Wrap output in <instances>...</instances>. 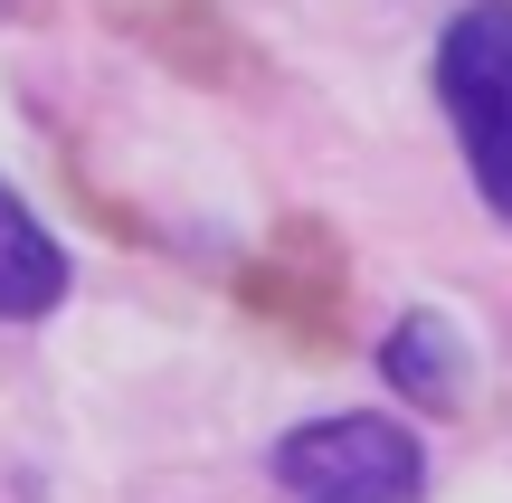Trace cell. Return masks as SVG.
Segmentation results:
<instances>
[{
    "mask_svg": "<svg viewBox=\"0 0 512 503\" xmlns=\"http://www.w3.org/2000/svg\"><path fill=\"white\" fill-rule=\"evenodd\" d=\"M437 95L456 114V143L475 190L512 219V0H465L437 38Z\"/></svg>",
    "mask_w": 512,
    "mask_h": 503,
    "instance_id": "cell-1",
    "label": "cell"
},
{
    "mask_svg": "<svg viewBox=\"0 0 512 503\" xmlns=\"http://www.w3.org/2000/svg\"><path fill=\"white\" fill-rule=\"evenodd\" d=\"M275 485L294 503H418L427 485V456L418 437L399 428V418H313V428H294L285 447H275Z\"/></svg>",
    "mask_w": 512,
    "mask_h": 503,
    "instance_id": "cell-2",
    "label": "cell"
},
{
    "mask_svg": "<svg viewBox=\"0 0 512 503\" xmlns=\"http://www.w3.org/2000/svg\"><path fill=\"white\" fill-rule=\"evenodd\" d=\"M238 304L266 333L304 342V352H342L351 323V257L323 219H275V238L238 266Z\"/></svg>",
    "mask_w": 512,
    "mask_h": 503,
    "instance_id": "cell-3",
    "label": "cell"
},
{
    "mask_svg": "<svg viewBox=\"0 0 512 503\" xmlns=\"http://www.w3.org/2000/svg\"><path fill=\"white\" fill-rule=\"evenodd\" d=\"M124 38H143L162 67L200 76V86H228L238 76V29H228L219 0H95Z\"/></svg>",
    "mask_w": 512,
    "mask_h": 503,
    "instance_id": "cell-4",
    "label": "cell"
},
{
    "mask_svg": "<svg viewBox=\"0 0 512 503\" xmlns=\"http://www.w3.org/2000/svg\"><path fill=\"white\" fill-rule=\"evenodd\" d=\"M67 304V247L38 228V209L0 181V323H38Z\"/></svg>",
    "mask_w": 512,
    "mask_h": 503,
    "instance_id": "cell-5",
    "label": "cell"
},
{
    "mask_svg": "<svg viewBox=\"0 0 512 503\" xmlns=\"http://www.w3.org/2000/svg\"><path fill=\"white\" fill-rule=\"evenodd\" d=\"M380 371H389V390L418 399V409H456V390H465L456 323H446V314H399L389 342H380Z\"/></svg>",
    "mask_w": 512,
    "mask_h": 503,
    "instance_id": "cell-6",
    "label": "cell"
},
{
    "mask_svg": "<svg viewBox=\"0 0 512 503\" xmlns=\"http://www.w3.org/2000/svg\"><path fill=\"white\" fill-rule=\"evenodd\" d=\"M10 10H19V0H0V19H10Z\"/></svg>",
    "mask_w": 512,
    "mask_h": 503,
    "instance_id": "cell-7",
    "label": "cell"
}]
</instances>
